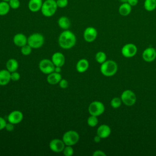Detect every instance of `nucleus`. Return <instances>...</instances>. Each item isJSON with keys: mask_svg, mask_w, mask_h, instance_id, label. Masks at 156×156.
<instances>
[{"mask_svg": "<svg viewBox=\"0 0 156 156\" xmlns=\"http://www.w3.org/2000/svg\"><path fill=\"white\" fill-rule=\"evenodd\" d=\"M58 42L59 46L64 49L72 48L76 43V37L71 30H64L60 33L58 37Z\"/></svg>", "mask_w": 156, "mask_h": 156, "instance_id": "obj_1", "label": "nucleus"}, {"mask_svg": "<svg viewBox=\"0 0 156 156\" xmlns=\"http://www.w3.org/2000/svg\"><path fill=\"white\" fill-rule=\"evenodd\" d=\"M58 9L56 0H45L43 2L41 12L45 17H51L57 12Z\"/></svg>", "mask_w": 156, "mask_h": 156, "instance_id": "obj_2", "label": "nucleus"}, {"mask_svg": "<svg viewBox=\"0 0 156 156\" xmlns=\"http://www.w3.org/2000/svg\"><path fill=\"white\" fill-rule=\"evenodd\" d=\"M118 70L117 63L111 60H106L102 63L100 67L101 73L105 76L110 77L116 74Z\"/></svg>", "mask_w": 156, "mask_h": 156, "instance_id": "obj_3", "label": "nucleus"}, {"mask_svg": "<svg viewBox=\"0 0 156 156\" xmlns=\"http://www.w3.org/2000/svg\"><path fill=\"white\" fill-rule=\"evenodd\" d=\"M44 42V38L41 34L34 33L27 38V44L32 49H38L43 46Z\"/></svg>", "mask_w": 156, "mask_h": 156, "instance_id": "obj_4", "label": "nucleus"}, {"mask_svg": "<svg viewBox=\"0 0 156 156\" xmlns=\"http://www.w3.org/2000/svg\"><path fill=\"white\" fill-rule=\"evenodd\" d=\"M79 135L77 132L70 130L64 133L62 136V140L66 146H73L79 140Z\"/></svg>", "mask_w": 156, "mask_h": 156, "instance_id": "obj_5", "label": "nucleus"}, {"mask_svg": "<svg viewBox=\"0 0 156 156\" xmlns=\"http://www.w3.org/2000/svg\"><path fill=\"white\" fill-rule=\"evenodd\" d=\"M88 110L90 115L98 116L104 112L105 107L104 104L101 101H95L90 103L88 106Z\"/></svg>", "mask_w": 156, "mask_h": 156, "instance_id": "obj_6", "label": "nucleus"}, {"mask_svg": "<svg viewBox=\"0 0 156 156\" xmlns=\"http://www.w3.org/2000/svg\"><path fill=\"white\" fill-rule=\"evenodd\" d=\"M39 69L44 74H49L54 71L55 65L51 60L44 58L40 60L38 65Z\"/></svg>", "mask_w": 156, "mask_h": 156, "instance_id": "obj_7", "label": "nucleus"}, {"mask_svg": "<svg viewBox=\"0 0 156 156\" xmlns=\"http://www.w3.org/2000/svg\"><path fill=\"white\" fill-rule=\"evenodd\" d=\"M121 99L125 105L127 106H132L136 102V96L132 90H126L122 93Z\"/></svg>", "mask_w": 156, "mask_h": 156, "instance_id": "obj_8", "label": "nucleus"}, {"mask_svg": "<svg viewBox=\"0 0 156 156\" xmlns=\"http://www.w3.org/2000/svg\"><path fill=\"white\" fill-rule=\"evenodd\" d=\"M137 52L136 46L132 43H128L125 44L121 49L122 55L126 58H130L133 57Z\"/></svg>", "mask_w": 156, "mask_h": 156, "instance_id": "obj_9", "label": "nucleus"}, {"mask_svg": "<svg viewBox=\"0 0 156 156\" xmlns=\"http://www.w3.org/2000/svg\"><path fill=\"white\" fill-rule=\"evenodd\" d=\"M65 144L62 140L55 138L52 140L49 144V149L54 152H62L65 147Z\"/></svg>", "mask_w": 156, "mask_h": 156, "instance_id": "obj_10", "label": "nucleus"}, {"mask_svg": "<svg viewBox=\"0 0 156 156\" xmlns=\"http://www.w3.org/2000/svg\"><path fill=\"white\" fill-rule=\"evenodd\" d=\"M98 36L97 30L93 27H87L83 34V39L87 42H93L94 41Z\"/></svg>", "mask_w": 156, "mask_h": 156, "instance_id": "obj_11", "label": "nucleus"}, {"mask_svg": "<svg viewBox=\"0 0 156 156\" xmlns=\"http://www.w3.org/2000/svg\"><path fill=\"white\" fill-rule=\"evenodd\" d=\"M23 119V114L20 110H13L11 112L8 116V122H11L13 124H17L20 123Z\"/></svg>", "mask_w": 156, "mask_h": 156, "instance_id": "obj_12", "label": "nucleus"}, {"mask_svg": "<svg viewBox=\"0 0 156 156\" xmlns=\"http://www.w3.org/2000/svg\"><path fill=\"white\" fill-rule=\"evenodd\" d=\"M143 58L147 62L154 61L156 58V50L152 47H149L145 49L142 54Z\"/></svg>", "mask_w": 156, "mask_h": 156, "instance_id": "obj_13", "label": "nucleus"}, {"mask_svg": "<svg viewBox=\"0 0 156 156\" xmlns=\"http://www.w3.org/2000/svg\"><path fill=\"white\" fill-rule=\"evenodd\" d=\"M51 60L55 66L62 67L64 65L65 63V57L62 52H56L52 54Z\"/></svg>", "mask_w": 156, "mask_h": 156, "instance_id": "obj_14", "label": "nucleus"}, {"mask_svg": "<svg viewBox=\"0 0 156 156\" xmlns=\"http://www.w3.org/2000/svg\"><path fill=\"white\" fill-rule=\"evenodd\" d=\"M13 41L16 46L22 47L27 44V38L24 34L22 33H18L14 35Z\"/></svg>", "mask_w": 156, "mask_h": 156, "instance_id": "obj_15", "label": "nucleus"}, {"mask_svg": "<svg viewBox=\"0 0 156 156\" xmlns=\"http://www.w3.org/2000/svg\"><path fill=\"white\" fill-rule=\"evenodd\" d=\"M43 2V0H29L27 4L29 10L33 13L40 11L41 10Z\"/></svg>", "mask_w": 156, "mask_h": 156, "instance_id": "obj_16", "label": "nucleus"}, {"mask_svg": "<svg viewBox=\"0 0 156 156\" xmlns=\"http://www.w3.org/2000/svg\"><path fill=\"white\" fill-rule=\"evenodd\" d=\"M111 133L110 127L107 124H102L97 129V135L101 138H106Z\"/></svg>", "mask_w": 156, "mask_h": 156, "instance_id": "obj_17", "label": "nucleus"}, {"mask_svg": "<svg viewBox=\"0 0 156 156\" xmlns=\"http://www.w3.org/2000/svg\"><path fill=\"white\" fill-rule=\"evenodd\" d=\"M62 79V75L60 73H56L55 71L48 74L46 78L47 82L51 85H56Z\"/></svg>", "mask_w": 156, "mask_h": 156, "instance_id": "obj_18", "label": "nucleus"}, {"mask_svg": "<svg viewBox=\"0 0 156 156\" xmlns=\"http://www.w3.org/2000/svg\"><path fill=\"white\" fill-rule=\"evenodd\" d=\"M10 80V72L7 69L0 70V85L4 86L7 85Z\"/></svg>", "mask_w": 156, "mask_h": 156, "instance_id": "obj_19", "label": "nucleus"}, {"mask_svg": "<svg viewBox=\"0 0 156 156\" xmlns=\"http://www.w3.org/2000/svg\"><path fill=\"white\" fill-rule=\"evenodd\" d=\"M89 67V62L85 58H82L79 60L76 65V69L77 72L83 73L85 72Z\"/></svg>", "mask_w": 156, "mask_h": 156, "instance_id": "obj_20", "label": "nucleus"}, {"mask_svg": "<svg viewBox=\"0 0 156 156\" xmlns=\"http://www.w3.org/2000/svg\"><path fill=\"white\" fill-rule=\"evenodd\" d=\"M58 26L63 30L68 29L71 26V21L69 19L65 16H60L57 21Z\"/></svg>", "mask_w": 156, "mask_h": 156, "instance_id": "obj_21", "label": "nucleus"}, {"mask_svg": "<svg viewBox=\"0 0 156 156\" xmlns=\"http://www.w3.org/2000/svg\"><path fill=\"white\" fill-rule=\"evenodd\" d=\"M118 11L121 15L124 16H127L132 11V6L127 2H123L119 7Z\"/></svg>", "mask_w": 156, "mask_h": 156, "instance_id": "obj_22", "label": "nucleus"}, {"mask_svg": "<svg viewBox=\"0 0 156 156\" xmlns=\"http://www.w3.org/2000/svg\"><path fill=\"white\" fill-rule=\"evenodd\" d=\"M18 62L15 58H10L6 62V69L10 73L16 71L18 68Z\"/></svg>", "mask_w": 156, "mask_h": 156, "instance_id": "obj_23", "label": "nucleus"}, {"mask_svg": "<svg viewBox=\"0 0 156 156\" xmlns=\"http://www.w3.org/2000/svg\"><path fill=\"white\" fill-rule=\"evenodd\" d=\"M10 9H11L8 2L3 1H0V16H4L7 15Z\"/></svg>", "mask_w": 156, "mask_h": 156, "instance_id": "obj_24", "label": "nucleus"}, {"mask_svg": "<svg viewBox=\"0 0 156 156\" xmlns=\"http://www.w3.org/2000/svg\"><path fill=\"white\" fill-rule=\"evenodd\" d=\"M144 7L148 12H151L156 9V0H144Z\"/></svg>", "mask_w": 156, "mask_h": 156, "instance_id": "obj_25", "label": "nucleus"}, {"mask_svg": "<svg viewBox=\"0 0 156 156\" xmlns=\"http://www.w3.org/2000/svg\"><path fill=\"white\" fill-rule=\"evenodd\" d=\"M106 58L107 55L105 53L102 51H99L95 55V60L99 63L102 64L105 61H106Z\"/></svg>", "mask_w": 156, "mask_h": 156, "instance_id": "obj_26", "label": "nucleus"}, {"mask_svg": "<svg viewBox=\"0 0 156 156\" xmlns=\"http://www.w3.org/2000/svg\"><path fill=\"white\" fill-rule=\"evenodd\" d=\"M98 123V119L97 116L94 115H90L87 119V124L90 127H95Z\"/></svg>", "mask_w": 156, "mask_h": 156, "instance_id": "obj_27", "label": "nucleus"}, {"mask_svg": "<svg viewBox=\"0 0 156 156\" xmlns=\"http://www.w3.org/2000/svg\"><path fill=\"white\" fill-rule=\"evenodd\" d=\"M121 103H122L121 99L118 97L113 98L110 101V105L114 108H119L121 106Z\"/></svg>", "mask_w": 156, "mask_h": 156, "instance_id": "obj_28", "label": "nucleus"}, {"mask_svg": "<svg viewBox=\"0 0 156 156\" xmlns=\"http://www.w3.org/2000/svg\"><path fill=\"white\" fill-rule=\"evenodd\" d=\"M32 49V47L28 44H26L23 46L21 47V52L24 55H29L31 54Z\"/></svg>", "mask_w": 156, "mask_h": 156, "instance_id": "obj_29", "label": "nucleus"}, {"mask_svg": "<svg viewBox=\"0 0 156 156\" xmlns=\"http://www.w3.org/2000/svg\"><path fill=\"white\" fill-rule=\"evenodd\" d=\"M62 152L65 156H72L74 154V150L71 146H65Z\"/></svg>", "mask_w": 156, "mask_h": 156, "instance_id": "obj_30", "label": "nucleus"}, {"mask_svg": "<svg viewBox=\"0 0 156 156\" xmlns=\"http://www.w3.org/2000/svg\"><path fill=\"white\" fill-rule=\"evenodd\" d=\"M8 2L10 9L13 10L18 9L20 7L21 4L20 0H10Z\"/></svg>", "mask_w": 156, "mask_h": 156, "instance_id": "obj_31", "label": "nucleus"}, {"mask_svg": "<svg viewBox=\"0 0 156 156\" xmlns=\"http://www.w3.org/2000/svg\"><path fill=\"white\" fill-rule=\"evenodd\" d=\"M56 3L58 8L63 9L68 4V0H56Z\"/></svg>", "mask_w": 156, "mask_h": 156, "instance_id": "obj_32", "label": "nucleus"}, {"mask_svg": "<svg viewBox=\"0 0 156 156\" xmlns=\"http://www.w3.org/2000/svg\"><path fill=\"white\" fill-rule=\"evenodd\" d=\"M20 74L19 73H18L16 71L10 73V78L11 80L13 81H17L20 79Z\"/></svg>", "mask_w": 156, "mask_h": 156, "instance_id": "obj_33", "label": "nucleus"}, {"mask_svg": "<svg viewBox=\"0 0 156 156\" xmlns=\"http://www.w3.org/2000/svg\"><path fill=\"white\" fill-rule=\"evenodd\" d=\"M58 85H59V87H60L61 88L65 89V88H66L68 87V81H67L66 79H62L60 80V81L59 82Z\"/></svg>", "mask_w": 156, "mask_h": 156, "instance_id": "obj_34", "label": "nucleus"}, {"mask_svg": "<svg viewBox=\"0 0 156 156\" xmlns=\"http://www.w3.org/2000/svg\"><path fill=\"white\" fill-rule=\"evenodd\" d=\"M14 125L11 122H7L5 129L8 132H12L14 130Z\"/></svg>", "mask_w": 156, "mask_h": 156, "instance_id": "obj_35", "label": "nucleus"}, {"mask_svg": "<svg viewBox=\"0 0 156 156\" xmlns=\"http://www.w3.org/2000/svg\"><path fill=\"white\" fill-rule=\"evenodd\" d=\"M6 124H7L6 121L2 117L0 116V130L5 129Z\"/></svg>", "mask_w": 156, "mask_h": 156, "instance_id": "obj_36", "label": "nucleus"}, {"mask_svg": "<svg viewBox=\"0 0 156 156\" xmlns=\"http://www.w3.org/2000/svg\"><path fill=\"white\" fill-rule=\"evenodd\" d=\"M93 156H105L106 154L105 152H104L102 151L101 150H96L95 151L93 154Z\"/></svg>", "mask_w": 156, "mask_h": 156, "instance_id": "obj_37", "label": "nucleus"}, {"mask_svg": "<svg viewBox=\"0 0 156 156\" xmlns=\"http://www.w3.org/2000/svg\"><path fill=\"white\" fill-rule=\"evenodd\" d=\"M138 2V0H128L127 1V3H129L132 7L135 6L136 5H137Z\"/></svg>", "mask_w": 156, "mask_h": 156, "instance_id": "obj_38", "label": "nucleus"}, {"mask_svg": "<svg viewBox=\"0 0 156 156\" xmlns=\"http://www.w3.org/2000/svg\"><path fill=\"white\" fill-rule=\"evenodd\" d=\"M101 138L98 135L94 137V141L95 143H99L101 141Z\"/></svg>", "mask_w": 156, "mask_h": 156, "instance_id": "obj_39", "label": "nucleus"}, {"mask_svg": "<svg viewBox=\"0 0 156 156\" xmlns=\"http://www.w3.org/2000/svg\"><path fill=\"white\" fill-rule=\"evenodd\" d=\"M61 68H62V67H60V66H55V67L54 71H55V72H56V73H60L61 72V71H62Z\"/></svg>", "mask_w": 156, "mask_h": 156, "instance_id": "obj_40", "label": "nucleus"}, {"mask_svg": "<svg viewBox=\"0 0 156 156\" xmlns=\"http://www.w3.org/2000/svg\"><path fill=\"white\" fill-rule=\"evenodd\" d=\"M119 1L123 3V2H127L128 0H119Z\"/></svg>", "mask_w": 156, "mask_h": 156, "instance_id": "obj_41", "label": "nucleus"}, {"mask_svg": "<svg viewBox=\"0 0 156 156\" xmlns=\"http://www.w3.org/2000/svg\"><path fill=\"white\" fill-rule=\"evenodd\" d=\"M1 1H5V2H9L10 0H1Z\"/></svg>", "mask_w": 156, "mask_h": 156, "instance_id": "obj_42", "label": "nucleus"}, {"mask_svg": "<svg viewBox=\"0 0 156 156\" xmlns=\"http://www.w3.org/2000/svg\"><path fill=\"white\" fill-rule=\"evenodd\" d=\"M155 50H156V48H155Z\"/></svg>", "mask_w": 156, "mask_h": 156, "instance_id": "obj_43", "label": "nucleus"}]
</instances>
